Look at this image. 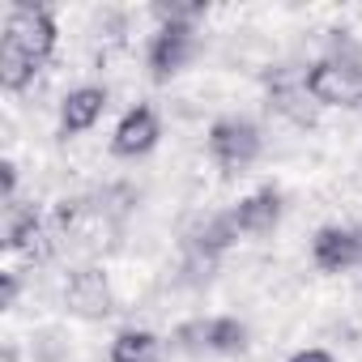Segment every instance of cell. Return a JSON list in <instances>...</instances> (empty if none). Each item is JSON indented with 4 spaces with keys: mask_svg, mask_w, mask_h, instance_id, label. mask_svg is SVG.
Wrapping results in <instances>:
<instances>
[{
    "mask_svg": "<svg viewBox=\"0 0 362 362\" xmlns=\"http://www.w3.org/2000/svg\"><path fill=\"white\" fill-rule=\"evenodd\" d=\"M56 52V18L43 5H13L5 18V39H0V86L26 90L35 73Z\"/></svg>",
    "mask_w": 362,
    "mask_h": 362,
    "instance_id": "cell-1",
    "label": "cell"
},
{
    "mask_svg": "<svg viewBox=\"0 0 362 362\" xmlns=\"http://www.w3.org/2000/svg\"><path fill=\"white\" fill-rule=\"evenodd\" d=\"M307 94L315 107H354L362 103V47L349 43L345 35L332 43V56L315 60L307 73Z\"/></svg>",
    "mask_w": 362,
    "mask_h": 362,
    "instance_id": "cell-2",
    "label": "cell"
},
{
    "mask_svg": "<svg viewBox=\"0 0 362 362\" xmlns=\"http://www.w3.org/2000/svg\"><path fill=\"white\" fill-rule=\"evenodd\" d=\"M170 345L179 354H222V358H235L247 349V324L235 320V315H214V320H188L179 324Z\"/></svg>",
    "mask_w": 362,
    "mask_h": 362,
    "instance_id": "cell-3",
    "label": "cell"
},
{
    "mask_svg": "<svg viewBox=\"0 0 362 362\" xmlns=\"http://www.w3.org/2000/svg\"><path fill=\"white\" fill-rule=\"evenodd\" d=\"M260 149H264V136H260V128L247 115H222V119H214V128H209V153H214V162L226 175L247 170L260 158Z\"/></svg>",
    "mask_w": 362,
    "mask_h": 362,
    "instance_id": "cell-4",
    "label": "cell"
},
{
    "mask_svg": "<svg viewBox=\"0 0 362 362\" xmlns=\"http://www.w3.org/2000/svg\"><path fill=\"white\" fill-rule=\"evenodd\" d=\"M197 26H158V35L149 39V73L153 81H170L175 73H184L197 60Z\"/></svg>",
    "mask_w": 362,
    "mask_h": 362,
    "instance_id": "cell-5",
    "label": "cell"
},
{
    "mask_svg": "<svg viewBox=\"0 0 362 362\" xmlns=\"http://www.w3.org/2000/svg\"><path fill=\"white\" fill-rule=\"evenodd\" d=\"M64 307L77 315V320H107L115 311V294H111V281L103 269L86 264L69 277L64 286Z\"/></svg>",
    "mask_w": 362,
    "mask_h": 362,
    "instance_id": "cell-6",
    "label": "cell"
},
{
    "mask_svg": "<svg viewBox=\"0 0 362 362\" xmlns=\"http://www.w3.org/2000/svg\"><path fill=\"white\" fill-rule=\"evenodd\" d=\"M162 136V124H158V111L149 103H136L132 111H124V119L115 124V136H111V153L115 158H145Z\"/></svg>",
    "mask_w": 362,
    "mask_h": 362,
    "instance_id": "cell-7",
    "label": "cell"
},
{
    "mask_svg": "<svg viewBox=\"0 0 362 362\" xmlns=\"http://www.w3.org/2000/svg\"><path fill=\"white\" fill-rule=\"evenodd\" d=\"M264 86H269V107H273L277 115H286V119H294V124H303V128L315 124V103H311V94H307L303 73L277 69V73L264 77Z\"/></svg>",
    "mask_w": 362,
    "mask_h": 362,
    "instance_id": "cell-8",
    "label": "cell"
},
{
    "mask_svg": "<svg viewBox=\"0 0 362 362\" xmlns=\"http://www.w3.org/2000/svg\"><path fill=\"white\" fill-rule=\"evenodd\" d=\"M311 260L324 273H345L362 260V235L349 226H324L311 239Z\"/></svg>",
    "mask_w": 362,
    "mask_h": 362,
    "instance_id": "cell-9",
    "label": "cell"
},
{
    "mask_svg": "<svg viewBox=\"0 0 362 362\" xmlns=\"http://www.w3.org/2000/svg\"><path fill=\"white\" fill-rule=\"evenodd\" d=\"M281 214H286V201H281L277 188H260V192L243 197V201L230 209L239 235H273L277 222H281Z\"/></svg>",
    "mask_w": 362,
    "mask_h": 362,
    "instance_id": "cell-10",
    "label": "cell"
},
{
    "mask_svg": "<svg viewBox=\"0 0 362 362\" xmlns=\"http://www.w3.org/2000/svg\"><path fill=\"white\" fill-rule=\"evenodd\" d=\"M107 111V90L103 86H77L64 94L60 103V136H77V132H90Z\"/></svg>",
    "mask_w": 362,
    "mask_h": 362,
    "instance_id": "cell-11",
    "label": "cell"
},
{
    "mask_svg": "<svg viewBox=\"0 0 362 362\" xmlns=\"http://www.w3.org/2000/svg\"><path fill=\"white\" fill-rule=\"evenodd\" d=\"M52 222L39 214V209H26V214H13V222H9V235H5V247L9 252H22V256H47V247H52Z\"/></svg>",
    "mask_w": 362,
    "mask_h": 362,
    "instance_id": "cell-12",
    "label": "cell"
},
{
    "mask_svg": "<svg viewBox=\"0 0 362 362\" xmlns=\"http://www.w3.org/2000/svg\"><path fill=\"white\" fill-rule=\"evenodd\" d=\"M235 239H239L235 218H230V214H209V218L188 235V252H192V256H201V260H218Z\"/></svg>",
    "mask_w": 362,
    "mask_h": 362,
    "instance_id": "cell-13",
    "label": "cell"
},
{
    "mask_svg": "<svg viewBox=\"0 0 362 362\" xmlns=\"http://www.w3.org/2000/svg\"><path fill=\"white\" fill-rule=\"evenodd\" d=\"M111 362H166L162 358V341L145 328H124L111 341Z\"/></svg>",
    "mask_w": 362,
    "mask_h": 362,
    "instance_id": "cell-14",
    "label": "cell"
},
{
    "mask_svg": "<svg viewBox=\"0 0 362 362\" xmlns=\"http://www.w3.org/2000/svg\"><path fill=\"white\" fill-rule=\"evenodd\" d=\"M201 13H205V5H153V18L162 26H197Z\"/></svg>",
    "mask_w": 362,
    "mask_h": 362,
    "instance_id": "cell-15",
    "label": "cell"
},
{
    "mask_svg": "<svg viewBox=\"0 0 362 362\" xmlns=\"http://www.w3.org/2000/svg\"><path fill=\"white\" fill-rule=\"evenodd\" d=\"M0 184H5V205H18V166L0 162Z\"/></svg>",
    "mask_w": 362,
    "mask_h": 362,
    "instance_id": "cell-16",
    "label": "cell"
},
{
    "mask_svg": "<svg viewBox=\"0 0 362 362\" xmlns=\"http://www.w3.org/2000/svg\"><path fill=\"white\" fill-rule=\"evenodd\" d=\"M18 290H22L18 273H0V307H13L18 303Z\"/></svg>",
    "mask_w": 362,
    "mask_h": 362,
    "instance_id": "cell-17",
    "label": "cell"
},
{
    "mask_svg": "<svg viewBox=\"0 0 362 362\" xmlns=\"http://www.w3.org/2000/svg\"><path fill=\"white\" fill-rule=\"evenodd\" d=\"M286 362H337L328 349H298V354H290Z\"/></svg>",
    "mask_w": 362,
    "mask_h": 362,
    "instance_id": "cell-18",
    "label": "cell"
}]
</instances>
